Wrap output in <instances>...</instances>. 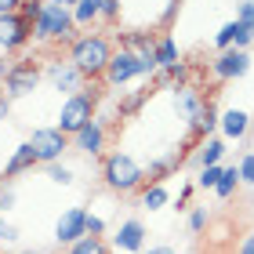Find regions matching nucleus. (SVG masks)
I'll list each match as a JSON object with an SVG mask.
<instances>
[{"label": "nucleus", "instance_id": "f257e3e1", "mask_svg": "<svg viewBox=\"0 0 254 254\" xmlns=\"http://www.w3.org/2000/svg\"><path fill=\"white\" fill-rule=\"evenodd\" d=\"M113 55H117V48H113L109 33H98V29L80 33V37L65 48V59L73 62V65L80 69V76L91 80V84L106 76V69H109V62H113Z\"/></svg>", "mask_w": 254, "mask_h": 254}, {"label": "nucleus", "instance_id": "f03ea898", "mask_svg": "<svg viewBox=\"0 0 254 254\" xmlns=\"http://www.w3.org/2000/svg\"><path fill=\"white\" fill-rule=\"evenodd\" d=\"M102 182H106L109 192L131 196V192H142V189L149 186V171L138 164L131 153H124V149H113V153L102 156Z\"/></svg>", "mask_w": 254, "mask_h": 254}, {"label": "nucleus", "instance_id": "7ed1b4c3", "mask_svg": "<svg viewBox=\"0 0 254 254\" xmlns=\"http://www.w3.org/2000/svg\"><path fill=\"white\" fill-rule=\"evenodd\" d=\"M80 37L76 22H73V7H65L62 0H48L33 26V44H44V48H69Z\"/></svg>", "mask_w": 254, "mask_h": 254}, {"label": "nucleus", "instance_id": "20e7f679", "mask_svg": "<svg viewBox=\"0 0 254 254\" xmlns=\"http://www.w3.org/2000/svg\"><path fill=\"white\" fill-rule=\"evenodd\" d=\"M98 102H102V95H98V87L91 84V87H84L80 95H69V98H62V106H59V117H55V127H62V131L73 138V134H80L84 127L98 117Z\"/></svg>", "mask_w": 254, "mask_h": 254}, {"label": "nucleus", "instance_id": "39448f33", "mask_svg": "<svg viewBox=\"0 0 254 254\" xmlns=\"http://www.w3.org/2000/svg\"><path fill=\"white\" fill-rule=\"evenodd\" d=\"M40 84H44V62L37 59V55H22V59L11 62L7 76H4V95L11 102H18V98L37 95Z\"/></svg>", "mask_w": 254, "mask_h": 254}, {"label": "nucleus", "instance_id": "423d86ee", "mask_svg": "<svg viewBox=\"0 0 254 254\" xmlns=\"http://www.w3.org/2000/svg\"><path fill=\"white\" fill-rule=\"evenodd\" d=\"M134 80H145V84H153L156 73H153V69H149L142 59H138V55L117 48V55H113V62H109V69H106V76H102V84H106L109 91H117V87L134 84Z\"/></svg>", "mask_w": 254, "mask_h": 254}, {"label": "nucleus", "instance_id": "0eeeda50", "mask_svg": "<svg viewBox=\"0 0 254 254\" xmlns=\"http://www.w3.org/2000/svg\"><path fill=\"white\" fill-rule=\"evenodd\" d=\"M29 145H33V153H37V160L48 167V164H62V156L73 149V138H69L62 127L51 124V127H33Z\"/></svg>", "mask_w": 254, "mask_h": 254}, {"label": "nucleus", "instance_id": "6e6552de", "mask_svg": "<svg viewBox=\"0 0 254 254\" xmlns=\"http://www.w3.org/2000/svg\"><path fill=\"white\" fill-rule=\"evenodd\" d=\"M44 80L59 91V95H80V91L87 87V80L80 76V69L69 62V59H62V55H55L51 62H44Z\"/></svg>", "mask_w": 254, "mask_h": 254}, {"label": "nucleus", "instance_id": "1a4fd4ad", "mask_svg": "<svg viewBox=\"0 0 254 254\" xmlns=\"http://www.w3.org/2000/svg\"><path fill=\"white\" fill-rule=\"evenodd\" d=\"M171 91V106H175V113L182 120H186L189 127L200 124V117L207 113V106H211V98H203V91L196 87V84H175V87H167Z\"/></svg>", "mask_w": 254, "mask_h": 254}, {"label": "nucleus", "instance_id": "9d476101", "mask_svg": "<svg viewBox=\"0 0 254 254\" xmlns=\"http://www.w3.org/2000/svg\"><path fill=\"white\" fill-rule=\"evenodd\" d=\"M87 236V207H65L62 218L55 222V244L59 247H73Z\"/></svg>", "mask_w": 254, "mask_h": 254}, {"label": "nucleus", "instance_id": "9b49d317", "mask_svg": "<svg viewBox=\"0 0 254 254\" xmlns=\"http://www.w3.org/2000/svg\"><path fill=\"white\" fill-rule=\"evenodd\" d=\"M33 40V26L18 15H0V51L4 55H15V51H26Z\"/></svg>", "mask_w": 254, "mask_h": 254}, {"label": "nucleus", "instance_id": "f8f14e48", "mask_svg": "<svg viewBox=\"0 0 254 254\" xmlns=\"http://www.w3.org/2000/svg\"><path fill=\"white\" fill-rule=\"evenodd\" d=\"M211 73H214V80H240V76L251 73V55L236 51V48L218 51V59L211 62Z\"/></svg>", "mask_w": 254, "mask_h": 254}, {"label": "nucleus", "instance_id": "ddd939ff", "mask_svg": "<svg viewBox=\"0 0 254 254\" xmlns=\"http://www.w3.org/2000/svg\"><path fill=\"white\" fill-rule=\"evenodd\" d=\"M106 138H109L106 120L95 117L80 134H73V149H76V153H84V156H106Z\"/></svg>", "mask_w": 254, "mask_h": 254}, {"label": "nucleus", "instance_id": "4468645a", "mask_svg": "<svg viewBox=\"0 0 254 254\" xmlns=\"http://www.w3.org/2000/svg\"><path fill=\"white\" fill-rule=\"evenodd\" d=\"M113 247L124 251V254H142V251H145V225L138 222V218L120 222L117 233H113Z\"/></svg>", "mask_w": 254, "mask_h": 254}, {"label": "nucleus", "instance_id": "2eb2a0df", "mask_svg": "<svg viewBox=\"0 0 254 254\" xmlns=\"http://www.w3.org/2000/svg\"><path fill=\"white\" fill-rule=\"evenodd\" d=\"M251 113L244 109H225L222 113V120H218V134L225 138V142H244V138L251 134Z\"/></svg>", "mask_w": 254, "mask_h": 254}, {"label": "nucleus", "instance_id": "dca6fc26", "mask_svg": "<svg viewBox=\"0 0 254 254\" xmlns=\"http://www.w3.org/2000/svg\"><path fill=\"white\" fill-rule=\"evenodd\" d=\"M225 153H229V149H225V138H222V134H211V138H203V142L196 145L192 164L200 167V171H203V167H218V164L225 160Z\"/></svg>", "mask_w": 254, "mask_h": 254}, {"label": "nucleus", "instance_id": "f3484780", "mask_svg": "<svg viewBox=\"0 0 254 254\" xmlns=\"http://www.w3.org/2000/svg\"><path fill=\"white\" fill-rule=\"evenodd\" d=\"M149 98H153V84H142V87H134V91H120V98H117V113L127 120V117H138L145 106H149Z\"/></svg>", "mask_w": 254, "mask_h": 254}, {"label": "nucleus", "instance_id": "a211bd4d", "mask_svg": "<svg viewBox=\"0 0 254 254\" xmlns=\"http://www.w3.org/2000/svg\"><path fill=\"white\" fill-rule=\"evenodd\" d=\"M40 160H37V153H33V145L29 142H22L15 153H11V160L4 164V182H15L18 175H26V171H33Z\"/></svg>", "mask_w": 254, "mask_h": 254}, {"label": "nucleus", "instance_id": "6ab92c4d", "mask_svg": "<svg viewBox=\"0 0 254 254\" xmlns=\"http://www.w3.org/2000/svg\"><path fill=\"white\" fill-rule=\"evenodd\" d=\"M73 22H76V29H95L102 22V0H76Z\"/></svg>", "mask_w": 254, "mask_h": 254}, {"label": "nucleus", "instance_id": "aec40b11", "mask_svg": "<svg viewBox=\"0 0 254 254\" xmlns=\"http://www.w3.org/2000/svg\"><path fill=\"white\" fill-rule=\"evenodd\" d=\"M138 200H142L145 211H164V207L171 203V189L164 186V182H149V186L138 192Z\"/></svg>", "mask_w": 254, "mask_h": 254}, {"label": "nucleus", "instance_id": "412c9836", "mask_svg": "<svg viewBox=\"0 0 254 254\" xmlns=\"http://www.w3.org/2000/svg\"><path fill=\"white\" fill-rule=\"evenodd\" d=\"M182 62V55H178V44L171 33H160V40H156V65L160 69H171V65H178Z\"/></svg>", "mask_w": 254, "mask_h": 254}, {"label": "nucleus", "instance_id": "4be33fe9", "mask_svg": "<svg viewBox=\"0 0 254 254\" xmlns=\"http://www.w3.org/2000/svg\"><path fill=\"white\" fill-rule=\"evenodd\" d=\"M240 186H244V182H240V171L233 164V167H225V175H222V182H218L214 196H218V200H233V196L240 192Z\"/></svg>", "mask_w": 254, "mask_h": 254}, {"label": "nucleus", "instance_id": "5701e85b", "mask_svg": "<svg viewBox=\"0 0 254 254\" xmlns=\"http://www.w3.org/2000/svg\"><path fill=\"white\" fill-rule=\"evenodd\" d=\"M62 254H109V244L102 236H84L80 244H73V247H65Z\"/></svg>", "mask_w": 254, "mask_h": 254}, {"label": "nucleus", "instance_id": "b1692460", "mask_svg": "<svg viewBox=\"0 0 254 254\" xmlns=\"http://www.w3.org/2000/svg\"><path fill=\"white\" fill-rule=\"evenodd\" d=\"M222 175H225V167H222V164H218V167H203L200 175H196V189H203V192L211 189V192H214V189H218V182H222Z\"/></svg>", "mask_w": 254, "mask_h": 254}, {"label": "nucleus", "instance_id": "393cba45", "mask_svg": "<svg viewBox=\"0 0 254 254\" xmlns=\"http://www.w3.org/2000/svg\"><path fill=\"white\" fill-rule=\"evenodd\" d=\"M120 18H124V0H102V22L113 29L120 26Z\"/></svg>", "mask_w": 254, "mask_h": 254}, {"label": "nucleus", "instance_id": "a878e982", "mask_svg": "<svg viewBox=\"0 0 254 254\" xmlns=\"http://www.w3.org/2000/svg\"><path fill=\"white\" fill-rule=\"evenodd\" d=\"M233 44H236V18H233V22H225V26L214 33V48H218V51H229Z\"/></svg>", "mask_w": 254, "mask_h": 254}, {"label": "nucleus", "instance_id": "bb28decb", "mask_svg": "<svg viewBox=\"0 0 254 254\" xmlns=\"http://www.w3.org/2000/svg\"><path fill=\"white\" fill-rule=\"evenodd\" d=\"M15 203H18V192H15V182H4V178H0V214H7V211H15Z\"/></svg>", "mask_w": 254, "mask_h": 254}, {"label": "nucleus", "instance_id": "cd10ccee", "mask_svg": "<svg viewBox=\"0 0 254 254\" xmlns=\"http://www.w3.org/2000/svg\"><path fill=\"white\" fill-rule=\"evenodd\" d=\"M44 171H48V178L55 182V186H73V167H65V164H48V167H44Z\"/></svg>", "mask_w": 254, "mask_h": 254}, {"label": "nucleus", "instance_id": "c85d7f7f", "mask_svg": "<svg viewBox=\"0 0 254 254\" xmlns=\"http://www.w3.org/2000/svg\"><path fill=\"white\" fill-rule=\"evenodd\" d=\"M236 171H240V182H244L247 189H254V153H240Z\"/></svg>", "mask_w": 254, "mask_h": 254}, {"label": "nucleus", "instance_id": "c756f323", "mask_svg": "<svg viewBox=\"0 0 254 254\" xmlns=\"http://www.w3.org/2000/svg\"><path fill=\"white\" fill-rule=\"evenodd\" d=\"M207 222H211L207 207H192V211H189V233H192V236H200L203 229H207Z\"/></svg>", "mask_w": 254, "mask_h": 254}, {"label": "nucleus", "instance_id": "7c9ffc66", "mask_svg": "<svg viewBox=\"0 0 254 254\" xmlns=\"http://www.w3.org/2000/svg\"><path fill=\"white\" fill-rule=\"evenodd\" d=\"M40 11H44V0H22V7H18V15L29 22V26H37V18H40Z\"/></svg>", "mask_w": 254, "mask_h": 254}, {"label": "nucleus", "instance_id": "2f4dec72", "mask_svg": "<svg viewBox=\"0 0 254 254\" xmlns=\"http://www.w3.org/2000/svg\"><path fill=\"white\" fill-rule=\"evenodd\" d=\"M251 44H254V26H244V22H236V44H233V48H236V51H247Z\"/></svg>", "mask_w": 254, "mask_h": 254}, {"label": "nucleus", "instance_id": "473e14b6", "mask_svg": "<svg viewBox=\"0 0 254 254\" xmlns=\"http://www.w3.org/2000/svg\"><path fill=\"white\" fill-rule=\"evenodd\" d=\"M15 244H18V229L4 222V214H0V247H15Z\"/></svg>", "mask_w": 254, "mask_h": 254}, {"label": "nucleus", "instance_id": "72a5a7b5", "mask_svg": "<svg viewBox=\"0 0 254 254\" xmlns=\"http://www.w3.org/2000/svg\"><path fill=\"white\" fill-rule=\"evenodd\" d=\"M87 236H106V218L87 211Z\"/></svg>", "mask_w": 254, "mask_h": 254}, {"label": "nucleus", "instance_id": "f704fd0d", "mask_svg": "<svg viewBox=\"0 0 254 254\" xmlns=\"http://www.w3.org/2000/svg\"><path fill=\"white\" fill-rule=\"evenodd\" d=\"M236 22H244V26H254V0H244V4H240Z\"/></svg>", "mask_w": 254, "mask_h": 254}, {"label": "nucleus", "instance_id": "c9c22d12", "mask_svg": "<svg viewBox=\"0 0 254 254\" xmlns=\"http://www.w3.org/2000/svg\"><path fill=\"white\" fill-rule=\"evenodd\" d=\"M192 192H196V186H186V189L178 192V211H192V203H189Z\"/></svg>", "mask_w": 254, "mask_h": 254}, {"label": "nucleus", "instance_id": "e433bc0d", "mask_svg": "<svg viewBox=\"0 0 254 254\" xmlns=\"http://www.w3.org/2000/svg\"><path fill=\"white\" fill-rule=\"evenodd\" d=\"M7 117H11V98L4 95V87H0V124H4Z\"/></svg>", "mask_w": 254, "mask_h": 254}, {"label": "nucleus", "instance_id": "4c0bfd02", "mask_svg": "<svg viewBox=\"0 0 254 254\" xmlns=\"http://www.w3.org/2000/svg\"><path fill=\"white\" fill-rule=\"evenodd\" d=\"M236 254H254V229H251L244 240H240V251H236Z\"/></svg>", "mask_w": 254, "mask_h": 254}, {"label": "nucleus", "instance_id": "58836bf2", "mask_svg": "<svg viewBox=\"0 0 254 254\" xmlns=\"http://www.w3.org/2000/svg\"><path fill=\"white\" fill-rule=\"evenodd\" d=\"M142 254H178V251L171 247V244H153V247H145Z\"/></svg>", "mask_w": 254, "mask_h": 254}, {"label": "nucleus", "instance_id": "ea45409f", "mask_svg": "<svg viewBox=\"0 0 254 254\" xmlns=\"http://www.w3.org/2000/svg\"><path fill=\"white\" fill-rule=\"evenodd\" d=\"M22 7V0H0V15H15Z\"/></svg>", "mask_w": 254, "mask_h": 254}, {"label": "nucleus", "instance_id": "a19ab883", "mask_svg": "<svg viewBox=\"0 0 254 254\" xmlns=\"http://www.w3.org/2000/svg\"><path fill=\"white\" fill-rule=\"evenodd\" d=\"M62 4H65V7H76V0H62Z\"/></svg>", "mask_w": 254, "mask_h": 254}, {"label": "nucleus", "instance_id": "79ce46f5", "mask_svg": "<svg viewBox=\"0 0 254 254\" xmlns=\"http://www.w3.org/2000/svg\"><path fill=\"white\" fill-rule=\"evenodd\" d=\"M22 254H40V251H22Z\"/></svg>", "mask_w": 254, "mask_h": 254}, {"label": "nucleus", "instance_id": "37998d69", "mask_svg": "<svg viewBox=\"0 0 254 254\" xmlns=\"http://www.w3.org/2000/svg\"><path fill=\"white\" fill-rule=\"evenodd\" d=\"M44 4H48V0H44Z\"/></svg>", "mask_w": 254, "mask_h": 254}]
</instances>
